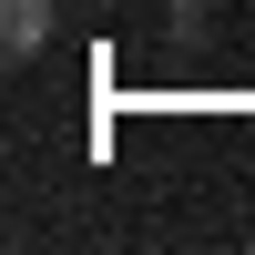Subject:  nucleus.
I'll return each instance as SVG.
<instances>
[{
	"label": "nucleus",
	"mask_w": 255,
	"mask_h": 255,
	"mask_svg": "<svg viewBox=\"0 0 255 255\" xmlns=\"http://www.w3.org/2000/svg\"><path fill=\"white\" fill-rule=\"evenodd\" d=\"M51 10H61V0H0V41H10V61H31L41 41H51Z\"/></svg>",
	"instance_id": "f257e3e1"
}]
</instances>
